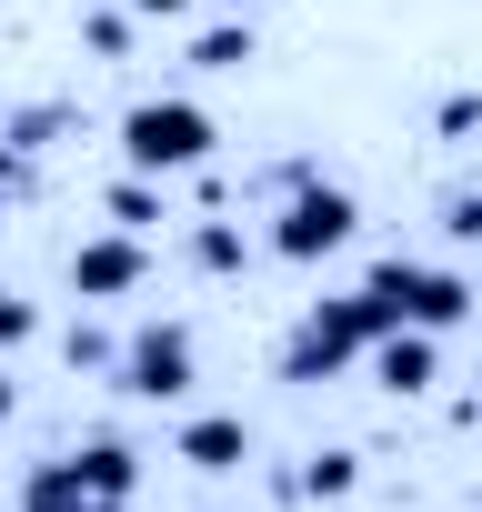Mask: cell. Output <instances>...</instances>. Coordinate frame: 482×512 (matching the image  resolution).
Segmentation results:
<instances>
[{"mask_svg":"<svg viewBox=\"0 0 482 512\" xmlns=\"http://www.w3.org/2000/svg\"><path fill=\"white\" fill-rule=\"evenodd\" d=\"M91 502H101V492L81 482V462H71V452H51V462H31V472H21V512H91Z\"/></svg>","mask_w":482,"mask_h":512,"instance_id":"10","label":"cell"},{"mask_svg":"<svg viewBox=\"0 0 482 512\" xmlns=\"http://www.w3.org/2000/svg\"><path fill=\"white\" fill-rule=\"evenodd\" d=\"M342 362H352V352H332V342H322V332H312V322H302V332H292V342H282V382H332V372H342Z\"/></svg>","mask_w":482,"mask_h":512,"instance_id":"13","label":"cell"},{"mask_svg":"<svg viewBox=\"0 0 482 512\" xmlns=\"http://www.w3.org/2000/svg\"><path fill=\"white\" fill-rule=\"evenodd\" d=\"M191 0H131V21H181Z\"/></svg>","mask_w":482,"mask_h":512,"instance_id":"23","label":"cell"},{"mask_svg":"<svg viewBox=\"0 0 482 512\" xmlns=\"http://www.w3.org/2000/svg\"><path fill=\"white\" fill-rule=\"evenodd\" d=\"M31 332H41V312H31L21 292H0V362H11V352H21Z\"/></svg>","mask_w":482,"mask_h":512,"instance_id":"19","label":"cell"},{"mask_svg":"<svg viewBox=\"0 0 482 512\" xmlns=\"http://www.w3.org/2000/svg\"><path fill=\"white\" fill-rule=\"evenodd\" d=\"M101 211H111L121 231H151V221H171V191H161L151 171H121V181L101 191Z\"/></svg>","mask_w":482,"mask_h":512,"instance_id":"11","label":"cell"},{"mask_svg":"<svg viewBox=\"0 0 482 512\" xmlns=\"http://www.w3.org/2000/svg\"><path fill=\"white\" fill-rule=\"evenodd\" d=\"M81 41H91L101 61H121V51H131V11H91V21H81Z\"/></svg>","mask_w":482,"mask_h":512,"instance_id":"17","label":"cell"},{"mask_svg":"<svg viewBox=\"0 0 482 512\" xmlns=\"http://www.w3.org/2000/svg\"><path fill=\"white\" fill-rule=\"evenodd\" d=\"M402 322H412V332H432V342H442V332H462V322H472V282L422 262V282H412V312H402Z\"/></svg>","mask_w":482,"mask_h":512,"instance_id":"8","label":"cell"},{"mask_svg":"<svg viewBox=\"0 0 482 512\" xmlns=\"http://www.w3.org/2000/svg\"><path fill=\"white\" fill-rule=\"evenodd\" d=\"M21 412V392H11V362H0V422H11Z\"/></svg>","mask_w":482,"mask_h":512,"instance_id":"24","label":"cell"},{"mask_svg":"<svg viewBox=\"0 0 482 512\" xmlns=\"http://www.w3.org/2000/svg\"><path fill=\"white\" fill-rule=\"evenodd\" d=\"M352 482H362V452H312L292 492H312V502H352Z\"/></svg>","mask_w":482,"mask_h":512,"instance_id":"14","label":"cell"},{"mask_svg":"<svg viewBox=\"0 0 482 512\" xmlns=\"http://www.w3.org/2000/svg\"><path fill=\"white\" fill-rule=\"evenodd\" d=\"M362 231V201L342 191V181H302L282 211H272V251L282 262H322V251H342Z\"/></svg>","mask_w":482,"mask_h":512,"instance_id":"2","label":"cell"},{"mask_svg":"<svg viewBox=\"0 0 482 512\" xmlns=\"http://www.w3.org/2000/svg\"><path fill=\"white\" fill-rule=\"evenodd\" d=\"M71 462H81V482H91L101 502H131V492H141V452H131L121 432H91V442H71Z\"/></svg>","mask_w":482,"mask_h":512,"instance_id":"9","label":"cell"},{"mask_svg":"<svg viewBox=\"0 0 482 512\" xmlns=\"http://www.w3.org/2000/svg\"><path fill=\"white\" fill-rule=\"evenodd\" d=\"M312 332H322L332 352H372V342L402 332V322H392V302H372V292L352 282V292H322V302H312Z\"/></svg>","mask_w":482,"mask_h":512,"instance_id":"7","label":"cell"},{"mask_svg":"<svg viewBox=\"0 0 482 512\" xmlns=\"http://www.w3.org/2000/svg\"><path fill=\"white\" fill-rule=\"evenodd\" d=\"M191 262L201 272H241V262H252V231H241V221H201L191 231Z\"/></svg>","mask_w":482,"mask_h":512,"instance_id":"15","label":"cell"},{"mask_svg":"<svg viewBox=\"0 0 482 512\" xmlns=\"http://www.w3.org/2000/svg\"><path fill=\"white\" fill-rule=\"evenodd\" d=\"M252 61H262L252 21H211V31H191V71H252Z\"/></svg>","mask_w":482,"mask_h":512,"instance_id":"12","label":"cell"},{"mask_svg":"<svg viewBox=\"0 0 482 512\" xmlns=\"http://www.w3.org/2000/svg\"><path fill=\"white\" fill-rule=\"evenodd\" d=\"M61 282H71V302H121V292L151 282V241L141 231H91V241H71Z\"/></svg>","mask_w":482,"mask_h":512,"instance_id":"4","label":"cell"},{"mask_svg":"<svg viewBox=\"0 0 482 512\" xmlns=\"http://www.w3.org/2000/svg\"><path fill=\"white\" fill-rule=\"evenodd\" d=\"M442 231H452V241H482V191H452V201H442Z\"/></svg>","mask_w":482,"mask_h":512,"instance_id":"20","label":"cell"},{"mask_svg":"<svg viewBox=\"0 0 482 512\" xmlns=\"http://www.w3.org/2000/svg\"><path fill=\"white\" fill-rule=\"evenodd\" d=\"M51 131H61V111H21V121H11V141H21V151H41Z\"/></svg>","mask_w":482,"mask_h":512,"instance_id":"21","label":"cell"},{"mask_svg":"<svg viewBox=\"0 0 482 512\" xmlns=\"http://www.w3.org/2000/svg\"><path fill=\"white\" fill-rule=\"evenodd\" d=\"M91 512H121V502H91Z\"/></svg>","mask_w":482,"mask_h":512,"instance_id":"26","label":"cell"},{"mask_svg":"<svg viewBox=\"0 0 482 512\" xmlns=\"http://www.w3.org/2000/svg\"><path fill=\"white\" fill-rule=\"evenodd\" d=\"M231 11H252V0H231Z\"/></svg>","mask_w":482,"mask_h":512,"instance_id":"27","label":"cell"},{"mask_svg":"<svg viewBox=\"0 0 482 512\" xmlns=\"http://www.w3.org/2000/svg\"><path fill=\"white\" fill-rule=\"evenodd\" d=\"M372 382H382L392 402H422V392L442 382V342H432V332H412V322H402V332H382V342H372Z\"/></svg>","mask_w":482,"mask_h":512,"instance_id":"5","label":"cell"},{"mask_svg":"<svg viewBox=\"0 0 482 512\" xmlns=\"http://www.w3.org/2000/svg\"><path fill=\"white\" fill-rule=\"evenodd\" d=\"M211 111L201 101H181V91H161V101H131L121 111V171H151V181H181V171H201L211 161Z\"/></svg>","mask_w":482,"mask_h":512,"instance_id":"1","label":"cell"},{"mask_svg":"<svg viewBox=\"0 0 482 512\" xmlns=\"http://www.w3.org/2000/svg\"><path fill=\"white\" fill-rule=\"evenodd\" d=\"M432 131H442V141H472V131H482V91H452V101L432 111Z\"/></svg>","mask_w":482,"mask_h":512,"instance_id":"18","label":"cell"},{"mask_svg":"<svg viewBox=\"0 0 482 512\" xmlns=\"http://www.w3.org/2000/svg\"><path fill=\"white\" fill-rule=\"evenodd\" d=\"M462 422H472V432H482V402H462Z\"/></svg>","mask_w":482,"mask_h":512,"instance_id":"25","label":"cell"},{"mask_svg":"<svg viewBox=\"0 0 482 512\" xmlns=\"http://www.w3.org/2000/svg\"><path fill=\"white\" fill-rule=\"evenodd\" d=\"M111 372L131 402H191V322H141Z\"/></svg>","mask_w":482,"mask_h":512,"instance_id":"3","label":"cell"},{"mask_svg":"<svg viewBox=\"0 0 482 512\" xmlns=\"http://www.w3.org/2000/svg\"><path fill=\"white\" fill-rule=\"evenodd\" d=\"M171 462H191V472H241V462H252V422H241V412H191V422L171 432Z\"/></svg>","mask_w":482,"mask_h":512,"instance_id":"6","label":"cell"},{"mask_svg":"<svg viewBox=\"0 0 482 512\" xmlns=\"http://www.w3.org/2000/svg\"><path fill=\"white\" fill-rule=\"evenodd\" d=\"M61 362H71V372H111V362H121V342H111V332H91V322H71V332H61Z\"/></svg>","mask_w":482,"mask_h":512,"instance_id":"16","label":"cell"},{"mask_svg":"<svg viewBox=\"0 0 482 512\" xmlns=\"http://www.w3.org/2000/svg\"><path fill=\"white\" fill-rule=\"evenodd\" d=\"M21 171H31V151H21L11 131H0V191H21Z\"/></svg>","mask_w":482,"mask_h":512,"instance_id":"22","label":"cell"}]
</instances>
